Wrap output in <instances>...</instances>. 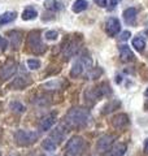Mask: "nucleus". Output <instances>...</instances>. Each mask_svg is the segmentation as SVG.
I'll use <instances>...</instances> for the list:
<instances>
[{
  "label": "nucleus",
  "mask_w": 148,
  "mask_h": 156,
  "mask_svg": "<svg viewBox=\"0 0 148 156\" xmlns=\"http://www.w3.org/2000/svg\"><path fill=\"white\" fill-rule=\"evenodd\" d=\"M57 37H58V33L55 30H48L44 34V38H46L47 41H56Z\"/></svg>",
  "instance_id": "nucleus-26"
},
{
  "label": "nucleus",
  "mask_w": 148,
  "mask_h": 156,
  "mask_svg": "<svg viewBox=\"0 0 148 156\" xmlns=\"http://www.w3.org/2000/svg\"><path fill=\"white\" fill-rule=\"evenodd\" d=\"M78 51V42L77 41H69L68 44L64 47V56L70 57Z\"/></svg>",
  "instance_id": "nucleus-14"
},
{
  "label": "nucleus",
  "mask_w": 148,
  "mask_h": 156,
  "mask_svg": "<svg viewBox=\"0 0 148 156\" xmlns=\"http://www.w3.org/2000/svg\"><path fill=\"white\" fill-rule=\"evenodd\" d=\"M39 138V134L37 131H31V130H22L19 129L16 131L14 134V140L18 146L21 147H27V146H31L33 143L37 142V139Z\"/></svg>",
  "instance_id": "nucleus-2"
},
{
  "label": "nucleus",
  "mask_w": 148,
  "mask_h": 156,
  "mask_svg": "<svg viewBox=\"0 0 148 156\" xmlns=\"http://www.w3.org/2000/svg\"><path fill=\"white\" fill-rule=\"evenodd\" d=\"M0 156H2V152H0Z\"/></svg>",
  "instance_id": "nucleus-35"
},
{
  "label": "nucleus",
  "mask_w": 148,
  "mask_h": 156,
  "mask_svg": "<svg viewBox=\"0 0 148 156\" xmlns=\"http://www.w3.org/2000/svg\"><path fill=\"white\" fill-rule=\"evenodd\" d=\"M65 121L72 128H81V126H85L88 124L90 113H88V111L83 108H73L68 112Z\"/></svg>",
  "instance_id": "nucleus-1"
},
{
  "label": "nucleus",
  "mask_w": 148,
  "mask_h": 156,
  "mask_svg": "<svg viewBox=\"0 0 148 156\" xmlns=\"http://www.w3.org/2000/svg\"><path fill=\"white\" fill-rule=\"evenodd\" d=\"M85 150V139L81 135H74L69 139L65 147V156H81Z\"/></svg>",
  "instance_id": "nucleus-3"
},
{
  "label": "nucleus",
  "mask_w": 148,
  "mask_h": 156,
  "mask_svg": "<svg viewBox=\"0 0 148 156\" xmlns=\"http://www.w3.org/2000/svg\"><path fill=\"white\" fill-rule=\"evenodd\" d=\"M87 65H90V62H83L82 58H81V60H78V61H76L73 64V66H72L70 77L72 78H78L83 73V70H85V68Z\"/></svg>",
  "instance_id": "nucleus-9"
},
{
  "label": "nucleus",
  "mask_w": 148,
  "mask_h": 156,
  "mask_svg": "<svg viewBox=\"0 0 148 156\" xmlns=\"http://www.w3.org/2000/svg\"><path fill=\"white\" fill-rule=\"evenodd\" d=\"M55 115H48L46 117H43V119L41 120V122H39V130L41 131H47L49 130L53 126V124H55Z\"/></svg>",
  "instance_id": "nucleus-11"
},
{
  "label": "nucleus",
  "mask_w": 148,
  "mask_h": 156,
  "mask_svg": "<svg viewBox=\"0 0 148 156\" xmlns=\"http://www.w3.org/2000/svg\"><path fill=\"white\" fill-rule=\"evenodd\" d=\"M26 85H27V83H26V82H23L22 78H16V81H14L13 83L11 85V87H16L17 90H22Z\"/></svg>",
  "instance_id": "nucleus-25"
},
{
  "label": "nucleus",
  "mask_w": 148,
  "mask_h": 156,
  "mask_svg": "<svg viewBox=\"0 0 148 156\" xmlns=\"http://www.w3.org/2000/svg\"><path fill=\"white\" fill-rule=\"evenodd\" d=\"M109 92H111V87L108 86L107 83H101V85H99L97 87H95V89L87 91L86 95L90 98L91 100H97L99 98H101V96H104L107 94H109Z\"/></svg>",
  "instance_id": "nucleus-6"
},
{
  "label": "nucleus",
  "mask_w": 148,
  "mask_h": 156,
  "mask_svg": "<svg viewBox=\"0 0 148 156\" xmlns=\"http://www.w3.org/2000/svg\"><path fill=\"white\" fill-rule=\"evenodd\" d=\"M88 7V3L86 0H76V3L73 4V12L74 13H81L83 11H86Z\"/></svg>",
  "instance_id": "nucleus-18"
},
{
  "label": "nucleus",
  "mask_w": 148,
  "mask_h": 156,
  "mask_svg": "<svg viewBox=\"0 0 148 156\" xmlns=\"http://www.w3.org/2000/svg\"><path fill=\"white\" fill-rule=\"evenodd\" d=\"M127 151V146L125 143H117L113 146V148L111 151V155L112 156H123Z\"/></svg>",
  "instance_id": "nucleus-15"
},
{
  "label": "nucleus",
  "mask_w": 148,
  "mask_h": 156,
  "mask_svg": "<svg viewBox=\"0 0 148 156\" xmlns=\"http://www.w3.org/2000/svg\"><path fill=\"white\" fill-rule=\"evenodd\" d=\"M120 2H121V0H111V2H109V4H111V7L113 8V7H116L117 4L120 3Z\"/></svg>",
  "instance_id": "nucleus-30"
},
{
  "label": "nucleus",
  "mask_w": 148,
  "mask_h": 156,
  "mask_svg": "<svg viewBox=\"0 0 148 156\" xmlns=\"http://www.w3.org/2000/svg\"><path fill=\"white\" fill-rule=\"evenodd\" d=\"M121 30V22L120 20L116 17H111L107 20L105 22V31L109 37H115L116 34H118Z\"/></svg>",
  "instance_id": "nucleus-7"
},
{
  "label": "nucleus",
  "mask_w": 148,
  "mask_h": 156,
  "mask_svg": "<svg viewBox=\"0 0 148 156\" xmlns=\"http://www.w3.org/2000/svg\"><path fill=\"white\" fill-rule=\"evenodd\" d=\"M93 2H95L96 5L101 7V8H105L107 7V0H93Z\"/></svg>",
  "instance_id": "nucleus-28"
},
{
  "label": "nucleus",
  "mask_w": 148,
  "mask_h": 156,
  "mask_svg": "<svg viewBox=\"0 0 148 156\" xmlns=\"http://www.w3.org/2000/svg\"><path fill=\"white\" fill-rule=\"evenodd\" d=\"M9 109H12L13 112H17V113H23L25 112V105L21 104L19 101H11V104H9Z\"/></svg>",
  "instance_id": "nucleus-23"
},
{
  "label": "nucleus",
  "mask_w": 148,
  "mask_h": 156,
  "mask_svg": "<svg viewBox=\"0 0 148 156\" xmlns=\"http://www.w3.org/2000/svg\"><path fill=\"white\" fill-rule=\"evenodd\" d=\"M129 124V116L126 113H118L112 119V125L116 129H122Z\"/></svg>",
  "instance_id": "nucleus-10"
},
{
  "label": "nucleus",
  "mask_w": 148,
  "mask_h": 156,
  "mask_svg": "<svg viewBox=\"0 0 148 156\" xmlns=\"http://www.w3.org/2000/svg\"><path fill=\"white\" fill-rule=\"evenodd\" d=\"M42 147L46 150V151H49V152H53V151L56 150L57 147V144L53 142V140L51 138H48V139H44L43 142H42Z\"/></svg>",
  "instance_id": "nucleus-21"
},
{
  "label": "nucleus",
  "mask_w": 148,
  "mask_h": 156,
  "mask_svg": "<svg viewBox=\"0 0 148 156\" xmlns=\"http://www.w3.org/2000/svg\"><path fill=\"white\" fill-rule=\"evenodd\" d=\"M146 96H148V89L146 90Z\"/></svg>",
  "instance_id": "nucleus-32"
},
{
  "label": "nucleus",
  "mask_w": 148,
  "mask_h": 156,
  "mask_svg": "<svg viewBox=\"0 0 148 156\" xmlns=\"http://www.w3.org/2000/svg\"><path fill=\"white\" fill-rule=\"evenodd\" d=\"M37 16H38V12H37L34 8L29 7V8H26V9L23 11V13H22V20H25V21H30V20H34Z\"/></svg>",
  "instance_id": "nucleus-19"
},
{
  "label": "nucleus",
  "mask_w": 148,
  "mask_h": 156,
  "mask_svg": "<svg viewBox=\"0 0 148 156\" xmlns=\"http://www.w3.org/2000/svg\"><path fill=\"white\" fill-rule=\"evenodd\" d=\"M16 17H17V13L16 12H5V13H3L2 16H0V26L14 21Z\"/></svg>",
  "instance_id": "nucleus-16"
},
{
  "label": "nucleus",
  "mask_w": 148,
  "mask_h": 156,
  "mask_svg": "<svg viewBox=\"0 0 148 156\" xmlns=\"http://www.w3.org/2000/svg\"><path fill=\"white\" fill-rule=\"evenodd\" d=\"M16 72H17V62L12 60V58H9L5 64L0 68V78H2V80H8V78H11Z\"/></svg>",
  "instance_id": "nucleus-5"
},
{
  "label": "nucleus",
  "mask_w": 148,
  "mask_h": 156,
  "mask_svg": "<svg viewBox=\"0 0 148 156\" xmlns=\"http://www.w3.org/2000/svg\"><path fill=\"white\" fill-rule=\"evenodd\" d=\"M115 139H116V136L112 135V134L103 135L101 138H99V140H97V144H96L97 150L99 151H107L108 148L111 147V144L115 142Z\"/></svg>",
  "instance_id": "nucleus-8"
},
{
  "label": "nucleus",
  "mask_w": 148,
  "mask_h": 156,
  "mask_svg": "<svg viewBox=\"0 0 148 156\" xmlns=\"http://www.w3.org/2000/svg\"><path fill=\"white\" fill-rule=\"evenodd\" d=\"M120 57H121V61L123 62H130V61H134V53L130 50L129 46H121L120 47Z\"/></svg>",
  "instance_id": "nucleus-12"
},
{
  "label": "nucleus",
  "mask_w": 148,
  "mask_h": 156,
  "mask_svg": "<svg viewBox=\"0 0 148 156\" xmlns=\"http://www.w3.org/2000/svg\"><path fill=\"white\" fill-rule=\"evenodd\" d=\"M44 7L49 11H60L61 9V3H58L57 0H48L44 3Z\"/></svg>",
  "instance_id": "nucleus-22"
},
{
  "label": "nucleus",
  "mask_w": 148,
  "mask_h": 156,
  "mask_svg": "<svg viewBox=\"0 0 148 156\" xmlns=\"http://www.w3.org/2000/svg\"><path fill=\"white\" fill-rule=\"evenodd\" d=\"M136 14H138V11L135 8H127L125 12H123V20L127 25H134L135 23V20H136Z\"/></svg>",
  "instance_id": "nucleus-13"
},
{
  "label": "nucleus",
  "mask_w": 148,
  "mask_h": 156,
  "mask_svg": "<svg viewBox=\"0 0 148 156\" xmlns=\"http://www.w3.org/2000/svg\"><path fill=\"white\" fill-rule=\"evenodd\" d=\"M0 109H2V105H0Z\"/></svg>",
  "instance_id": "nucleus-34"
},
{
  "label": "nucleus",
  "mask_w": 148,
  "mask_h": 156,
  "mask_svg": "<svg viewBox=\"0 0 148 156\" xmlns=\"http://www.w3.org/2000/svg\"><path fill=\"white\" fill-rule=\"evenodd\" d=\"M8 48V42L7 39H4L3 37H0V50L2 51H5Z\"/></svg>",
  "instance_id": "nucleus-27"
},
{
  "label": "nucleus",
  "mask_w": 148,
  "mask_h": 156,
  "mask_svg": "<svg viewBox=\"0 0 148 156\" xmlns=\"http://www.w3.org/2000/svg\"><path fill=\"white\" fill-rule=\"evenodd\" d=\"M144 152L148 155V139L144 140Z\"/></svg>",
  "instance_id": "nucleus-31"
},
{
  "label": "nucleus",
  "mask_w": 148,
  "mask_h": 156,
  "mask_svg": "<svg viewBox=\"0 0 148 156\" xmlns=\"http://www.w3.org/2000/svg\"><path fill=\"white\" fill-rule=\"evenodd\" d=\"M130 38V31H123L121 34V41H127Z\"/></svg>",
  "instance_id": "nucleus-29"
},
{
  "label": "nucleus",
  "mask_w": 148,
  "mask_h": 156,
  "mask_svg": "<svg viewBox=\"0 0 148 156\" xmlns=\"http://www.w3.org/2000/svg\"><path fill=\"white\" fill-rule=\"evenodd\" d=\"M27 66L30 68L31 70H35L41 68V61L37 60V58H29L27 60Z\"/></svg>",
  "instance_id": "nucleus-24"
},
{
  "label": "nucleus",
  "mask_w": 148,
  "mask_h": 156,
  "mask_svg": "<svg viewBox=\"0 0 148 156\" xmlns=\"http://www.w3.org/2000/svg\"><path fill=\"white\" fill-rule=\"evenodd\" d=\"M11 156H14V155H11Z\"/></svg>",
  "instance_id": "nucleus-36"
},
{
  "label": "nucleus",
  "mask_w": 148,
  "mask_h": 156,
  "mask_svg": "<svg viewBox=\"0 0 148 156\" xmlns=\"http://www.w3.org/2000/svg\"><path fill=\"white\" fill-rule=\"evenodd\" d=\"M131 44H132V47H134L136 51L140 52V51H143L146 48V39L143 37H135L134 39H132Z\"/></svg>",
  "instance_id": "nucleus-17"
},
{
  "label": "nucleus",
  "mask_w": 148,
  "mask_h": 156,
  "mask_svg": "<svg viewBox=\"0 0 148 156\" xmlns=\"http://www.w3.org/2000/svg\"><path fill=\"white\" fill-rule=\"evenodd\" d=\"M42 156H48V155H42Z\"/></svg>",
  "instance_id": "nucleus-33"
},
{
  "label": "nucleus",
  "mask_w": 148,
  "mask_h": 156,
  "mask_svg": "<svg viewBox=\"0 0 148 156\" xmlns=\"http://www.w3.org/2000/svg\"><path fill=\"white\" fill-rule=\"evenodd\" d=\"M51 139L55 142L56 144H58L61 142V140L64 139V131H62V129H60V128H57V129H55L51 133Z\"/></svg>",
  "instance_id": "nucleus-20"
},
{
  "label": "nucleus",
  "mask_w": 148,
  "mask_h": 156,
  "mask_svg": "<svg viewBox=\"0 0 148 156\" xmlns=\"http://www.w3.org/2000/svg\"><path fill=\"white\" fill-rule=\"evenodd\" d=\"M27 47H29V50H30L31 52L37 53V55L43 53L44 51H46V47H44V44L41 41V37H39V31H31L30 34H29V37H27Z\"/></svg>",
  "instance_id": "nucleus-4"
}]
</instances>
